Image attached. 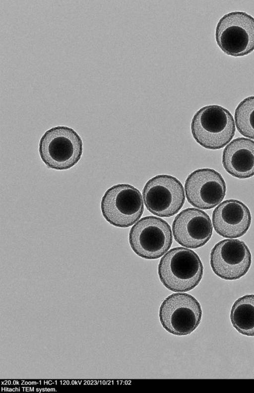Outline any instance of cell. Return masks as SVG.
<instances>
[{"label":"cell","instance_id":"obj_1","mask_svg":"<svg viewBox=\"0 0 254 393\" xmlns=\"http://www.w3.org/2000/svg\"><path fill=\"white\" fill-rule=\"evenodd\" d=\"M203 272V264L198 256L184 247L169 250L158 265L160 281L167 289L175 292L194 288L201 280Z\"/></svg>","mask_w":254,"mask_h":393},{"label":"cell","instance_id":"obj_2","mask_svg":"<svg viewBox=\"0 0 254 393\" xmlns=\"http://www.w3.org/2000/svg\"><path fill=\"white\" fill-rule=\"evenodd\" d=\"M235 130L231 113L217 105L200 108L194 114L191 123V133L195 141L211 150L226 146L234 136Z\"/></svg>","mask_w":254,"mask_h":393},{"label":"cell","instance_id":"obj_3","mask_svg":"<svg viewBox=\"0 0 254 393\" xmlns=\"http://www.w3.org/2000/svg\"><path fill=\"white\" fill-rule=\"evenodd\" d=\"M39 152L43 162L57 170L70 169L79 161L83 143L79 134L67 126H56L47 130L41 137Z\"/></svg>","mask_w":254,"mask_h":393},{"label":"cell","instance_id":"obj_4","mask_svg":"<svg viewBox=\"0 0 254 393\" xmlns=\"http://www.w3.org/2000/svg\"><path fill=\"white\" fill-rule=\"evenodd\" d=\"M103 216L110 224L127 228L141 216L144 210L140 191L127 184H119L108 189L100 204Z\"/></svg>","mask_w":254,"mask_h":393},{"label":"cell","instance_id":"obj_5","mask_svg":"<svg viewBox=\"0 0 254 393\" xmlns=\"http://www.w3.org/2000/svg\"><path fill=\"white\" fill-rule=\"evenodd\" d=\"M215 39L228 55L242 57L251 53L254 50V18L243 11L225 14L217 23Z\"/></svg>","mask_w":254,"mask_h":393},{"label":"cell","instance_id":"obj_6","mask_svg":"<svg viewBox=\"0 0 254 393\" xmlns=\"http://www.w3.org/2000/svg\"><path fill=\"white\" fill-rule=\"evenodd\" d=\"M173 241L170 226L154 216L141 218L130 229L129 242L134 252L146 259H156L164 255Z\"/></svg>","mask_w":254,"mask_h":393},{"label":"cell","instance_id":"obj_7","mask_svg":"<svg viewBox=\"0 0 254 393\" xmlns=\"http://www.w3.org/2000/svg\"><path fill=\"white\" fill-rule=\"evenodd\" d=\"M202 315L200 303L193 296L186 293L168 296L161 303L159 313L163 328L177 336L193 332L200 323Z\"/></svg>","mask_w":254,"mask_h":393},{"label":"cell","instance_id":"obj_8","mask_svg":"<svg viewBox=\"0 0 254 393\" xmlns=\"http://www.w3.org/2000/svg\"><path fill=\"white\" fill-rule=\"evenodd\" d=\"M142 196L147 209L161 217L176 214L185 201L184 189L181 182L165 174L149 180L143 188Z\"/></svg>","mask_w":254,"mask_h":393},{"label":"cell","instance_id":"obj_9","mask_svg":"<svg viewBox=\"0 0 254 393\" xmlns=\"http://www.w3.org/2000/svg\"><path fill=\"white\" fill-rule=\"evenodd\" d=\"M212 270L220 278L236 280L245 275L252 263L250 251L242 240L224 239L218 242L210 253Z\"/></svg>","mask_w":254,"mask_h":393},{"label":"cell","instance_id":"obj_10","mask_svg":"<svg viewBox=\"0 0 254 393\" xmlns=\"http://www.w3.org/2000/svg\"><path fill=\"white\" fill-rule=\"evenodd\" d=\"M189 202L202 209H209L219 204L226 191L225 182L221 175L214 169L202 168L191 173L185 184Z\"/></svg>","mask_w":254,"mask_h":393},{"label":"cell","instance_id":"obj_11","mask_svg":"<svg viewBox=\"0 0 254 393\" xmlns=\"http://www.w3.org/2000/svg\"><path fill=\"white\" fill-rule=\"evenodd\" d=\"M172 230L177 243L184 247L196 249L209 240L213 227L207 213L196 208H188L175 217Z\"/></svg>","mask_w":254,"mask_h":393},{"label":"cell","instance_id":"obj_12","mask_svg":"<svg viewBox=\"0 0 254 393\" xmlns=\"http://www.w3.org/2000/svg\"><path fill=\"white\" fill-rule=\"evenodd\" d=\"M212 223L215 231L227 238L243 236L251 224V212L242 201L229 199L220 203L213 210Z\"/></svg>","mask_w":254,"mask_h":393},{"label":"cell","instance_id":"obj_13","mask_svg":"<svg viewBox=\"0 0 254 393\" xmlns=\"http://www.w3.org/2000/svg\"><path fill=\"white\" fill-rule=\"evenodd\" d=\"M222 164L226 171L232 176L246 179L254 175V141L238 137L224 148Z\"/></svg>","mask_w":254,"mask_h":393},{"label":"cell","instance_id":"obj_14","mask_svg":"<svg viewBox=\"0 0 254 393\" xmlns=\"http://www.w3.org/2000/svg\"><path fill=\"white\" fill-rule=\"evenodd\" d=\"M233 327L241 334L254 336V294H247L237 299L230 311Z\"/></svg>","mask_w":254,"mask_h":393},{"label":"cell","instance_id":"obj_15","mask_svg":"<svg viewBox=\"0 0 254 393\" xmlns=\"http://www.w3.org/2000/svg\"><path fill=\"white\" fill-rule=\"evenodd\" d=\"M234 118L239 132L254 139V96L246 98L238 104Z\"/></svg>","mask_w":254,"mask_h":393}]
</instances>
